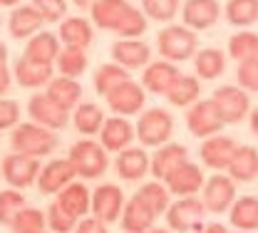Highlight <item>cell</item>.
I'll list each match as a JSON object with an SVG mask.
<instances>
[{"label":"cell","instance_id":"cell-2","mask_svg":"<svg viewBox=\"0 0 258 233\" xmlns=\"http://www.w3.org/2000/svg\"><path fill=\"white\" fill-rule=\"evenodd\" d=\"M10 144H13L15 151L40 159V157H47V154L55 151L57 136H55L52 129L40 127V124H18V127L13 129Z\"/></svg>","mask_w":258,"mask_h":233},{"label":"cell","instance_id":"cell-9","mask_svg":"<svg viewBox=\"0 0 258 233\" xmlns=\"http://www.w3.org/2000/svg\"><path fill=\"white\" fill-rule=\"evenodd\" d=\"M3 176L13 189H25L40 176V162L28 154H8L3 159Z\"/></svg>","mask_w":258,"mask_h":233},{"label":"cell","instance_id":"cell-38","mask_svg":"<svg viewBox=\"0 0 258 233\" xmlns=\"http://www.w3.org/2000/svg\"><path fill=\"white\" fill-rule=\"evenodd\" d=\"M124 80H129V69L122 65H117V62H112V65H102L97 69L95 74V90L97 95H102V97H107L117 85H122Z\"/></svg>","mask_w":258,"mask_h":233},{"label":"cell","instance_id":"cell-47","mask_svg":"<svg viewBox=\"0 0 258 233\" xmlns=\"http://www.w3.org/2000/svg\"><path fill=\"white\" fill-rule=\"evenodd\" d=\"M20 119V107L13 100H0V129H10L18 127Z\"/></svg>","mask_w":258,"mask_h":233},{"label":"cell","instance_id":"cell-11","mask_svg":"<svg viewBox=\"0 0 258 233\" xmlns=\"http://www.w3.org/2000/svg\"><path fill=\"white\" fill-rule=\"evenodd\" d=\"M75 176H77V171H75L70 159H52L47 167L40 169L37 189H40V194H45V196L60 194L67 184L75 181Z\"/></svg>","mask_w":258,"mask_h":233},{"label":"cell","instance_id":"cell-35","mask_svg":"<svg viewBox=\"0 0 258 233\" xmlns=\"http://www.w3.org/2000/svg\"><path fill=\"white\" fill-rule=\"evenodd\" d=\"M102 124H104V114H102V109L97 104H92V102L77 104V109H75V127H77V132L92 136V134L102 132Z\"/></svg>","mask_w":258,"mask_h":233},{"label":"cell","instance_id":"cell-46","mask_svg":"<svg viewBox=\"0 0 258 233\" xmlns=\"http://www.w3.org/2000/svg\"><path fill=\"white\" fill-rule=\"evenodd\" d=\"M238 85L248 92H258V57L238 62Z\"/></svg>","mask_w":258,"mask_h":233},{"label":"cell","instance_id":"cell-13","mask_svg":"<svg viewBox=\"0 0 258 233\" xmlns=\"http://www.w3.org/2000/svg\"><path fill=\"white\" fill-rule=\"evenodd\" d=\"M184 25L191 30H209L219 23L221 18V5L219 0H186L181 8Z\"/></svg>","mask_w":258,"mask_h":233},{"label":"cell","instance_id":"cell-56","mask_svg":"<svg viewBox=\"0 0 258 233\" xmlns=\"http://www.w3.org/2000/svg\"><path fill=\"white\" fill-rule=\"evenodd\" d=\"M238 233H246V231H238Z\"/></svg>","mask_w":258,"mask_h":233},{"label":"cell","instance_id":"cell-12","mask_svg":"<svg viewBox=\"0 0 258 233\" xmlns=\"http://www.w3.org/2000/svg\"><path fill=\"white\" fill-rule=\"evenodd\" d=\"M104 100H107L109 109H112L114 114L129 117V114L142 112V107H144V90H142V85H137L134 80H124V82L117 85Z\"/></svg>","mask_w":258,"mask_h":233},{"label":"cell","instance_id":"cell-42","mask_svg":"<svg viewBox=\"0 0 258 233\" xmlns=\"http://www.w3.org/2000/svg\"><path fill=\"white\" fill-rule=\"evenodd\" d=\"M137 196L147 201V203L154 208V213H157V216L166 213V208H169V189H166V186H161L159 181L144 184V186L137 191Z\"/></svg>","mask_w":258,"mask_h":233},{"label":"cell","instance_id":"cell-55","mask_svg":"<svg viewBox=\"0 0 258 233\" xmlns=\"http://www.w3.org/2000/svg\"><path fill=\"white\" fill-rule=\"evenodd\" d=\"M147 233H169V231H166V228H149Z\"/></svg>","mask_w":258,"mask_h":233},{"label":"cell","instance_id":"cell-39","mask_svg":"<svg viewBox=\"0 0 258 233\" xmlns=\"http://www.w3.org/2000/svg\"><path fill=\"white\" fill-rule=\"evenodd\" d=\"M45 226H47V216L40 208H28V206L10 223L13 233H40V231H45Z\"/></svg>","mask_w":258,"mask_h":233},{"label":"cell","instance_id":"cell-5","mask_svg":"<svg viewBox=\"0 0 258 233\" xmlns=\"http://www.w3.org/2000/svg\"><path fill=\"white\" fill-rule=\"evenodd\" d=\"M174 132V119L166 109H147L139 122H137V136L142 141V146H161L169 141V136Z\"/></svg>","mask_w":258,"mask_h":233},{"label":"cell","instance_id":"cell-57","mask_svg":"<svg viewBox=\"0 0 258 233\" xmlns=\"http://www.w3.org/2000/svg\"><path fill=\"white\" fill-rule=\"evenodd\" d=\"M40 233H45V231H40Z\"/></svg>","mask_w":258,"mask_h":233},{"label":"cell","instance_id":"cell-27","mask_svg":"<svg viewBox=\"0 0 258 233\" xmlns=\"http://www.w3.org/2000/svg\"><path fill=\"white\" fill-rule=\"evenodd\" d=\"M189 159V149L186 146H181V144H164L159 151L152 157V167L149 171L157 176V179H166L174 169L179 167V164H184Z\"/></svg>","mask_w":258,"mask_h":233},{"label":"cell","instance_id":"cell-10","mask_svg":"<svg viewBox=\"0 0 258 233\" xmlns=\"http://www.w3.org/2000/svg\"><path fill=\"white\" fill-rule=\"evenodd\" d=\"M164 184H166L169 194H174V196H196V194L204 189L206 179H204L201 169L186 159L184 164H179V167L164 179Z\"/></svg>","mask_w":258,"mask_h":233},{"label":"cell","instance_id":"cell-19","mask_svg":"<svg viewBox=\"0 0 258 233\" xmlns=\"http://www.w3.org/2000/svg\"><path fill=\"white\" fill-rule=\"evenodd\" d=\"M236 141L231 139V136H221V134H214V136H209L206 141H204V146H201V162L206 164V167L211 169H228L231 164V159H233V154H236Z\"/></svg>","mask_w":258,"mask_h":233},{"label":"cell","instance_id":"cell-31","mask_svg":"<svg viewBox=\"0 0 258 233\" xmlns=\"http://www.w3.org/2000/svg\"><path fill=\"white\" fill-rule=\"evenodd\" d=\"M57 37L62 40L64 45H72V47H90L95 33H92L90 20H85V18H64Z\"/></svg>","mask_w":258,"mask_h":233},{"label":"cell","instance_id":"cell-22","mask_svg":"<svg viewBox=\"0 0 258 233\" xmlns=\"http://www.w3.org/2000/svg\"><path fill=\"white\" fill-rule=\"evenodd\" d=\"M228 176L233 181L248 184L258 179V149L256 146H236V154L228 164Z\"/></svg>","mask_w":258,"mask_h":233},{"label":"cell","instance_id":"cell-37","mask_svg":"<svg viewBox=\"0 0 258 233\" xmlns=\"http://www.w3.org/2000/svg\"><path fill=\"white\" fill-rule=\"evenodd\" d=\"M57 69H60V74L64 77H80L85 69H87V55H85V47H72V45H67L60 50V55H57Z\"/></svg>","mask_w":258,"mask_h":233},{"label":"cell","instance_id":"cell-4","mask_svg":"<svg viewBox=\"0 0 258 233\" xmlns=\"http://www.w3.org/2000/svg\"><path fill=\"white\" fill-rule=\"evenodd\" d=\"M72 167L77 171V176L82 179H99L109 162H107V149L102 144H97L92 139H85V141H77L72 149H70V157Z\"/></svg>","mask_w":258,"mask_h":233},{"label":"cell","instance_id":"cell-32","mask_svg":"<svg viewBox=\"0 0 258 233\" xmlns=\"http://www.w3.org/2000/svg\"><path fill=\"white\" fill-rule=\"evenodd\" d=\"M231 226L238 231H256L258 228V196H241L231 206Z\"/></svg>","mask_w":258,"mask_h":233},{"label":"cell","instance_id":"cell-34","mask_svg":"<svg viewBox=\"0 0 258 233\" xmlns=\"http://www.w3.org/2000/svg\"><path fill=\"white\" fill-rule=\"evenodd\" d=\"M226 20L236 28H248L258 20V0H228Z\"/></svg>","mask_w":258,"mask_h":233},{"label":"cell","instance_id":"cell-41","mask_svg":"<svg viewBox=\"0 0 258 233\" xmlns=\"http://www.w3.org/2000/svg\"><path fill=\"white\" fill-rule=\"evenodd\" d=\"M114 33L119 37H139V35L147 33V13L137 10V8H129L127 13L122 15L119 25L114 28Z\"/></svg>","mask_w":258,"mask_h":233},{"label":"cell","instance_id":"cell-21","mask_svg":"<svg viewBox=\"0 0 258 233\" xmlns=\"http://www.w3.org/2000/svg\"><path fill=\"white\" fill-rule=\"evenodd\" d=\"M42 25H45V18L40 15V10L35 5H20V8H15L10 13V20H8V30L18 40L32 37L35 33H40Z\"/></svg>","mask_w":258,"mask_h":233},{"label":"cell","instance_id":"cell-7","mask_svg":"<svg viewBox=\"0 0 258 233\" xmlns=\"http://www.w3.org/2000/svg\"><path fill=\"white\" fill-rule=\"evenodd\" d=\"M204 206L206 211L211 213H224V211H231L233 201H236V181L231 176H224V174H216L211 176L206 184H204Z\"/></svg>","mask_w":258,"mask_h":233},{"label":"cell","instance_id":"cell-48","mask_svg":"<svg viewBox=\"0 0 258 233\" xmlns=\"http://www.w3.org/2000/svg\"><path fill=\"white\" fill-rule=\"evenodd\" d=\"M75 233H109V231H107L104 221H99L97 216H92V218H80L77 226H75Z\"/></svg>","mask_w":258,"mask_h":233},{"label":"cell","instance_id":"cell-51","mask_svg":"<svg viewBox=\"0 0 258 233\" xmlns=\"http://www.w3.org/2000/svg\"><path fill=\"white\" fill-rule=\"evenodd\" d=\"M251 132L258 136V107L251 112Z\"/></svg>","mask_w":258,"mask_h":233},{"label":"cell","instance_id":"cell-30","mask_svg":"<svg viewBox=\"0 0 258 233\" xmlns=\"http://www.w3.org/2000/svg\"><path fill=\"white\" fill-rule=\"evenodd\" d=\"M194 69L201 80H216L226 72V55L219 47H204L194 55Z\"/></svg>","mask_w":258,"mask_h":233},{"label":"cell","instance_id":"cell-20","mask_svg":"<svg viewBox=\"0 0 258 233\" xmlns=\"http://www.w3.org/2000/svg\"><path fill=\"white\" fill-rule=\"evenodd\" d=\"M99 134H102V146H104L107 151H122V149H127L129 144H132L137 129L129 124L124 117L117 114V117H112V119H104Z\"/></svg>","mask_w":258,"mask_h":233},{"label":"cell","instance_id":"cell-50","mask_svg":"<svg viewBox=\"0 0 258 233\" xmlns=\"http://www.w3.org/2000/svg\"><path fill=\"white\" fill-rule=\"evenodd\" d=\"M201 233H228V228L221 226V223H211V226H206Z\"/></svg>","mask_w":258,"mask_h":233},{"label":"cell","instance_id":"cell-28","mask_svg":"<svg viewBox=\"0 0 258 233\" xmlns=\"http://www.w3.org/2000/svg\"><path fill=\"white\" fill-rule=\"evenodd\" d=\"M129 5L127 0H97L95 5L90 8L92 13V23L102 30H114L122 20V15L127 13Z\"/></svg>","mask_w":258,"mask_h":233},{"label":"cell","instance_id":"cell-15","mask_svg":"<svg viewBox=\"0 0 258 233\" xmlns=\"http://www.w3.org/2000/svg\"><path fill=\"white\" fill-rule=\"evenodd\" d=\"M181 77L179 67L174 65L171 60H159V62H152V65L144 67V74H142V85L152 92V95H164L176 85V80Z\"/></svg>","mask_w":258,"mask_h":233},{"label":"cell","instance_id":"cell-25","mask_svg":"<svg viewBox=\"0 0 258 233\" xmlns=\"http://www.w3.org/2000/svg\"><path fill=\"white\" fill-rule=\"evenodd\" d=\"M50 100L55 102V104H60L62 109H72V107H77L80 104V97H82V87H80V82L75 80V77H52L50 82H47V92H45Z\"/></svg>","mask_w":258,"mask_h":233},{"label":"cell","instance_id":"cell-45","mask_svg":"<svg viewBox=\"0 0 258 233\" xmlns=\"http://www.w3.org/2000/svg\"><path fill=\"white\" fill-rule=\"evenodd\" d=\"M32 5L40 10L45 23H60L67 13V0H32Z\"/></svg>","mask_w":258,"mask_h":233},{"label":"cell","instance_id":"cell-24","mask_svg":"<svg viewBox=\"0 0 258 233\" xmlns=\"http://www.w3.org/2000/svg\"><path fill=\"white\" fill-rule=\"evenodd\" d=\"M57 203L62 206L64 211H70L75 218H85L87 211H92V196H90V191H87V186L82 181L67 184L57 194Z\"/></svg>","mask_w":258,"mask_h":233},{"label":"cell","instance_id":"cell-29","mask_svg":"<svg viewBox=\"0 0 258 233\" xmlns=\"http://www.w3.org/2000/svg\"><path fill=\"white\" fill-rule=\"evenodd\" d=\"M15 80L20 87H42L52 80V65H40V62H32L25 55L15 62Z\"/></svg>","mask_w":258,"mask_h":233},{"label":"cell","instance_id":"cell-16","mask_svg":"<svg viewBox=\"0 0 258 233\" xmlns=\"http://www.w3.org/2000/svg\"><path fill=\"white\" fill-rule=\"evenodd\" d=\"M28 112H30L32 122L40 124V127H47V129H62L67 127V109H62L60 104L50 100L47 95H35L28 104Z\"/></svg>","mask_w":258,"mask_h":233},{"label":"cell","instance_id":"cell-14","mask_svg":"<svg viewBox=\"0 0 258 233\" xmlns=\"http://www.w3.org/2000/svg\"><path fill=\"white\" fill-rule=\"evenodd\" d=\"M124 211V196L122 189L114 184H104L92 194V213L104 223H114Z\"/></svg>","mask_w":258,"mask_h":233},{"label":"cell","instance_id":"cell-23","mask_svg":"<svg viewBox=\"0 0 258 233\" xmlns=\"http://www.w3.org/2000/svg\"><path fill=\"white\" fill-rule=\"evenodd\" d=\"M114 167H117V174L124 181H139V179H144L149 174L152 159L147 157L144 149H122Z\"/></svg>","mask_w":258,"mask_h":233},{"label":"cell","instance_id":"cell-33","mask_svg":"<svg viewBox=\"0 0 258 233\" xmlns=\"http://www.w3.org/2000/svg\"><path fill=\"white\" fill-rule=\"evenodd\" d=\"M199 97H201V82L194 74H181L176 85L166 92V100L174 107H191L194 102H199Z\"/></svg>","mask_w":258,"mask_h":233},{"label":"cell","instance_id":"cell-26","mask_svg":"<svg viewBox=\"0 0 258 233\" xmlns=\"http://www.w3.org/2000/svg\"><path fill=\"white\" fill-rule=\"evenodd\" d=\"M60 55V37L52 33H35L25 47V57L40 65H52Z\"/></svg>","mask_w":258,"mask_h":233},{"label":"cell","instance_id":"cell-6","mask_svg":"<svg viewBox=\"0 0 258 233\" xmlns=\"http://www.w3.org/2000/svg\"><path fill=\"white\" fill-rule=\"evenodd\" d=\"M224 124L226 122L221 119V114H219L214 100L194 102L191 107H189V112H186V127H189V132H191L194 136H199V139H209V136L219 134L224 129Z\"/></svg>","mask_w":258,"mask_h":233},{"label":"cell","instance_id":"cell-18","mask_svg":"<svg viewBox=\"0 0 258 233\" xmlns=\"http://www.w3.org/2000/svg\"><path fill=\"white\" fill-rule=\"evenodd\" d=\"M159 216L154 213V208L147 203L144 199H139L137 194H134V199L124 203V211H122V228L127 233H147L152 226H154V221H157Z\"/></svg>","mask_w":258,"mask_h":233},{"label":"cell","instance_id":"cell-1","mask_svg":"<svg viewBox=\"0 0 258 233\" xmlns=\"http://www.w3.org/2000/svg\"><path fill=\"white\" fill-rule=\"evenodd\" d=\"M157 45H159V55L164 60L184 62L199 52V35L186 25H169L157 35Z\"/></svg>","mask_w":258,"mask_h":233},{"label":"cell","instance_id":"cell-43","mask_svg":"<svg viewBox=\"0 0 258 233\" xmlns=\"http://www.w3.org/2000/svg\"><path fill=\"white\" fill-rule=\"evenodd\" d=\"M142 8H144L147 18L159 20V23H169L179 13V0H142Z\"/></svg>","mask_w":258,"mask_h":233},{"label":"cell","instance_id":"cell-40","mask_svg":"<svg viewBox=\"0 0 258 233\" xmlns=\"http://www.w3.org/2000/svg\"><path fill=\"white\" fill-rule=\"evenodd\" d=\"M23 208H25V196L20 194V189L0 191V223L3 226H10Z\"/></svg>","mask_w":258,"mask_h":233},{"label":"cell","instance_id":"cell-8","mask_svg":"<svg viewBox=\"0 0 258 233\" xmlns=\"http://www.w3.org/2000/svg\"><path fill=\"white\" fill-rule=\"evenodd\" d=\"M211 100L226 124H238L251 109V100L243 92V87H219Z\"/></svg>","mask_w":258,"mask_h":233},{"label":"cell","instance_id":"cell-53","mask_svg":"<svg viewBox=\"0 0 258 233\" xmlns=\"http://www.w3.org/2000/svg\"><path fill=\"white\" fill-rule=\"evenodd\" d=\"M5 62H8V47L0 42V65H5Z\"/></svg>","mask_w":258,"mask_h":233},{"label":"cell","instance_id":"cell-17","mask_svg":"<svg viewBox=\"0 0 258 233\" xmlns=\"http://www.w3.org/2000/svg\"><path fill=\"white\" fill-rule=\"evenodd\" d=\"M112 57L117 65L127 67V69H142L149 62L152 50H149V45L139 42L137 37H122L112 45Z\"/></svg>","mask_w":258,"mask_h":233},{"label":"cell","instance_id":"cell-36","mask_svg":"<svg viewBox=\"0 0 258 233\" xmlns=\"http://www.w3.org/2000/svg\"><path fill=\"white\" fill-rule=\"evenodd\" d=\"M228 55L236 62H246L258 57V35L251 30H241L228 40Z\"/></svg>","mask_w":258,"mask_h":233},{"label":"cell","instance_id":"cell-54","mask_svg":"<svg viewBox=\"0 0 258 233\" xmlns=\"http://www.w3.org/2000/svg\"><path fill=\"white\" fill-rule=\"evenodd\" d=\"M18 3H20V0H0V5H3V8H15Z\"/></svg>","mask_w":258,"mask_h":233},{"label":"cell","instance_id":"cell-49","mask_svg":"<svg viewBox=\"0 0 258 233\" xmlns=\"http://www.w3.org/2000/svg\"><path fill=\"white\" fill-rule=\"evenodd\" d=\"M8 87H10V72L5 65H0V95H5Z\"/></svg>","mask_w":258,"mask_h":233},{"label":"cell","instance_id":"cell-52","mask_svg":"<svg viewBox=\"0 0 258 233\" xmlns=\"http://www.w3.org/2000/svg\"><path fill=\"white\" fill-rule=\"evenodd\" d=\"M72 3H75L77 8H82V10H90V8L95 5L97 0H72Z\"/></svg>","mask_w":258,"mask_h":233},{"label":"cell","instance_id":"cell-44","mask_svg":"<svg viewBox=\"0 0 258 233\" xmlns=\"http://www.w3.org/2000/svg\"><path fill=\"white\" fill-rule=\"evenodd\" d=\"M47 226L52 228L55 233H70L75 231V226H77V221L80 218H75L70 211H64L62 206L55 201V203H50V208H47Z\"/></svg>","mask_w":258,"mask_h":233},{"label":"cell","instance_id":"cell-3","mask_svg":"<svg viewBox=\"0 0 258 233\" xmlns=\"http://www.w3.org/2000/svg\"><path fill=\"white\" fill-rule=\"evenodd\" d=\"M204 216H206V206L196 196H179L176 203H169L166 208V223L176 233H201Z\"/></svg>","mask_w":258,"mask_h":233}]
</instances>
